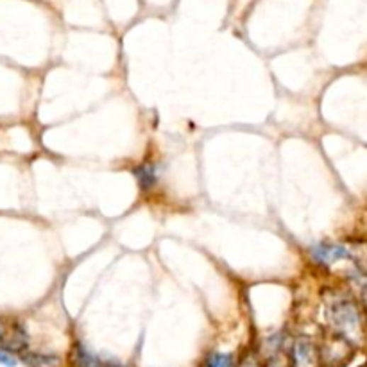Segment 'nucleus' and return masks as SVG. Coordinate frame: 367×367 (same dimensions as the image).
Segmentation results:
<instances>
[{
	"mask_svg": "<svg viewBox=\"0 0 367 367\" xmlns=\"http://www.w3.org/2000/svg\"><path fill=\"white\" fill-rule=\"evenodd\" d=\"M240 367H258V366H256V360L254 358H246Z\"/></svg>",
	"mask_w": 367,
	"mask_h": 367,
	"instance_id": "obj_9",
	"label": "nucleus"
},
{
	"mask_svg": "<svg viewBox=\"0 0 367 367\" xmlns=\"http://www.w3.org/2000/svg\"><path fill=\"white\" fill-rule=\"evenodd\" d=\"M292 367H317V353L307 339H299L292 348Z\"/></svg>",
	"mask_w": 367,
	"mask_h": 367,
	"instance_id": "obj_2",
	"label": "nucleus"
},
{
	"mask_svg": "<svg viewBox=\"0 0 367 367\" xmlns=\"http://www.w3.org/2000/svg\"><path fill=\"white\" fill-rule=\"evenodd\" d=\"M27 363L30 367H57L60 358L54 355H36V353H30V355L23 356Z\"/></svg>",
	"mask_w": 367,
	"mask_h": 367,
	"instance_id": "obj_6",
	"label": "nucleus"
},
{
	"mask_svg": "<svg viewBox=\"0 0 367 367\" xmlns=\"http://www.w3.org/2000/svg\"><path fill=\"white\" fill-rule=\"evenodd\" d=\"M4 335H6V326H4V322L0 321V339L4 337Z\"/></svg>",
	"mask_w": 367,
	"mask_h": 367,
	"instance_id": "obj_10",
	"label": "nucleus"
},
{
	"mask_svg": "<svg viewBox=\"0 0 367 367\" xmlns=\"http://www.w3.org/2000/svg\"><path fill=\"white\" fill-rule=\"evenodd\" d=\"M312 260L319 265H324V267H329V265L337 264L341 260H348L351 256L349 249L342 244L335 242H319L312 247L310 251Z\"/></svg>",
	"mask_w": 367,
	"mask_h": 367,
	"instance_id": "obj_1",
	"label": "nucleus"
},
{
	"mask_svg": "<svg viewBox=\"0 0 367 367\" xmlns=\"http://www.w3.org/2000/svg\"><path fill=\"white\" fill-rule=\"evenodd\" d=\"M72 362L76 367H106V362L98 358L84 344L77 342L72 349Z\"/></svg>",
	"mask_w": 367,
	"mask_h": 367,
	"instance_id": "obj_5",
	"label": "nucleus"
},
{
	"mask_svg": "<svg viewBox=\"0 0 367 367\" xmlns=\"http://www.w3.org/2000/svg\"><path fill=\"white\" fill-rule=\"evenodd\" d=\"M205 367H235V360L227 353H210Z\"/></svg>",
	"mask_w": 367,
	"mask_h": 367,
	"instance_id": "obj_7",
	"label": "nucleus"
},
{
	"mask_svg": "<svg viewBox=\"0 0 367 367\" xmlns=\"http://www.w3.org/2000/svg\"><path fill=\"white\" fill-rule=\"evenodd\" d=\"M0 366L15 367L16 366V360L13 358V356L9 355V353H6V351H2V349H0Z\"/></svg>",
	"mask_w": 367,
	"mask_h": 367,
	"instance_id": "obj_8",
	"label": "nucleus"
},
{
	"mask_svg": "<svg viewBox=\"0 0 367 367\" xmlns=\"http://www.w3.org/2000/svg\"><path fill=\"white\" fill-rule=\"evenodd\" d=\"M332 317L335 324L341 326V329H355L358 326V312L351 307L349 303H341L333 308Z\"/></svg>",
	"mask_w": 367,
	"mask_h": 367,
	"instance_id": "obj_4",
	"label": "nucleus"
},
{
	"mask_svg": "<svg viewBox=\"0 0 367 367\" xmlns=\"http://www.w3.org/2000/svg\"><path fill=\"white\" fill-rule=\"evenodd\" d=\"M132 176L137 179L138 186H140L144 192L154 188L156 183L159 179V169L154 163H142V165H137L132 169Z\"/></svg>",
	"mask_w": 367,
	"mask_h": 367,
	"instance_id": "obj_3",
	"label": "nucleus"
}]
</instances>
